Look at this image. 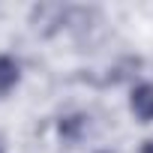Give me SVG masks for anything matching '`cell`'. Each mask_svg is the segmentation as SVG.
<instances>
[{
    "mask_svg": "<svg viewBox=\"0 0 153 153\" xmlns=\"http://www.w3.org/2000/svg\"><path fill=\"white\" fill-rule=\"evenodd\" d=\"M18 63L12 60V57H0V96H3V93H9L15 84H18Z\"/></svg>",
    "mask_w": 153,
    "mask_h": 153,
    "instance_id": "2",
    "label": "cell"
},
{
    "mask_svg": "<svg viewBox=\"0 0 153 153\" xmlns=\"http://www.w3.org/2000/svg\"><path fill=\"white\" fill-rule=\"evenodd\" d=\"M99 153H111V150H99Z\"/></svg>",
    "mask_w": 153,
    "mask_h": 153,
    "instance_id": "5",
    "label": "cell"
},
{
    "mask_svg": "<svg viewBox=\"0 0 153 153\" xmlns=\"http://www.w3.org/2000/svg\"><path fill=\"white\" fill-rule=\"evenodd\" d=\"M129 108L141 123L153 120V84H135L129 96Z\"/></svg>",
    "mask_w": 153,
    "mask_h": 153,
    "instance_id": "1",
    "label": "cell"
},
{
    "mask_svg": "<svg viewBox=\"0 0 153 153\" xmlns=\"http://www.w3.org/2000/svg\"><path fill=\"white\" fill-rule=\"evenodd\" d=\"M78 129H81V117H66V120L60 123V132H63L66 138H75Z\"/></svg>",
    "mask_w": 153,
    "mask_h": 153,
    "instance_id": "3",
    "label": "cell"
},
{
    "mask_svg": "<svg viewBox=\"0 0 153 153\" xmlns=\"http://www.w3.org/2000/svg\"><path fill=\"white\" fill-rule=\"evenodd\" d=\"M141 153H153V138H147V141L141 144Z\"/></svg>",
    "mask_w": 153,
    "mask_h": 153,
    "instance_id": "4",
    "label": "cell"
},
{
    "mask_svg": "<svg viewBox=\"0 0 153 153\" xmlns=\"http://www.w3.org/2000/svg\"><path fill=\"white\" fill-rule=\"evenodd\" d=\"M0 153H3V147H0Z\"/></svg>",
    "mask_w": 153,
    "mask_h": 153,
    "instance_id": "6",
    "label": "cell"
}]
</instances>
